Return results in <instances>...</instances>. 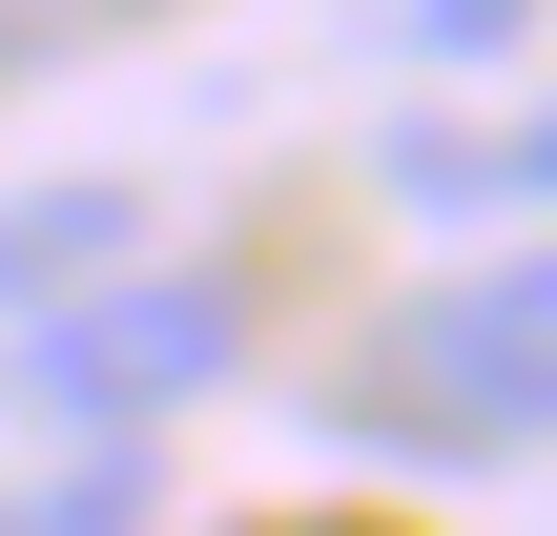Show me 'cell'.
Segmentation results:
<instances>
[{
	"instance_id": "cell-1",
	"label": "cell",
	"mask_w": 557,
	"mask_h": 536,
	"mask_svg": "<svg viewBox=\"0 0 557 536\" xmlns=\"http://www.w3.org/2000/svg\"><path fill=\"white\" fill-rule=\"evenodd\" d=\"M351 434H372V454H434V475H517V454L557 434V269H537V248L434 269V289L372 331Z\"/></svg>"
},
{
	"instance_id": "cell-3",
	"label": "cell",
	"mask_w": 557,
	"mask_h": 536,
	"mask_svg": "<svg viewBox=\"0 0 557 536\" xmlns=\"http://www.w3.org/2000/svg\"><path fill=\"white\" fill-rule=\"evenodd\" d=\"M124 269H145V186H103V165H62V186H0V331L83 310V289H124Z\"/></svg>"
},
{
	"instance_id": "cell-6",
	"label": "cell",
	"mask_w": 557,
	"mask_h": 536,
	"mask_svg": "<svg viewBox=\"0 0 557 536\" xmlns=\"http://www.w3.org/2000/svg\"><path fill=\"white\" fill-rule=\"evenodd\" d=\"M393 41H434V62H517L537 41V0H372Z\"/></svg>"
},
{
	"instance_id": "cell-5",
	"label": "cell",
	"mask_w": 557,
	"mask_h": 536,
	"mask_svg": "<svg viewBox=\"0 0 557 536\" xmlns=\"http://www.w3.org/2000/svg\"><path fill=\"white\" fill-rule=\"evenodd\" d=\"M0 536H145V454H83L41 496H0Z\"/></svg>"
},
{
	"instance_id": "cell-7",
	"label": "cell",
	"mask_w": 557,
	"mask_h": 536,
	"mask_svg": "<svg viewBox=\"0 0 557 536\" xmlns=\"http://www.w3.org/2000/svg\"><path fill=\"white\" fill-rule=\"evenodd\" d=\"M62 41H83V0H0V83H21V62H62Z\"/></svg>"
},
{
	"instance_id": "cell-2",
	"label": "cell",
	"mask_w": 557,
	"mask_h": 536,
	"mask_svg": "<svg viewBox=\"0 0 557 536\" xmlns=\"http://www.w3.org/2000/svg\"><path fill=\"white\" fill-rule=\"evenodd\" d=\"M227 372H248V289H227V269H124V289H83V310L21 331V413L83 434V454H145V434L207 413Z\"/></svg>"
},
{
	"instance_id": "cell-4",
	"label": "cell",
	"mask_w": 557,
	"mask_h": 536,
	"mask_svg": "<svg viewBox=\"0 0 557 536\" xmlns=\"http://www.w3.org/2000/svg\"><path fill=\"white\" fill-rule=\"evenodd\" d=\"M393 186L455 207V227H517V207H537V124H455V103H413V124H393Z\"/></svg>"
}]
</instances>
